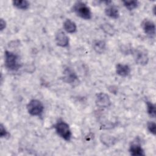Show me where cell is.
Returning <instances> with one entry per match:
<instances>
[{"label":"cell","instance_id":"ba28073f","mask_svg":"<svg viewBox=\"0 0 156 156\" xmlns=\"http://www.w3.org/2000/svg\"><path fill=\"white\" fill-rule=\"evenodd\" d=\"M141 26L145 34L148 37L152 38L155 36V26L152 21L149 19H144L141 22Z\"/></svg>","mask_w":156,"mask_h":156},{"label":"cell","instance_id":"7c38bea8","mask_svg":"<svg viewBox=\"0 0 156 156\" xmlns=\"http://www.w3.org/2000/svg\"><path fill=\"white\" fill-rule=\"evenodd\" d=\"M100 141L107 147H111L116 144L117 142V139L115 136L109 134L102 133L100 135Z\"/></svg>","mask_w":156,"mask_h":156},{"label":"cell","instance_id":"52a82bcc","mask_svg":"<svg viewBox=\"0 0 156 156\" xmlns=\"http://www.w3.org/2000/svg\"><path fill=\"white\" fill-rule=\"evenodd\" d=\"M96 105L99 108H108L111 105V101L108 95L105 93L100 92L96 96Z\"/></svg>","mask_w":156,"mask_h":156},{"label":"cell","instance_id":"cb8c5ba5","mask_svg":"<svg viewBox=\"0 0 156 156\" xmlns=\"http://www.w3.org/2000/svg\"><path fill=\"white\" fill-rule=\"evenodd\" d=\"M152 10H153V12H154V14L155 15V5H154V6Z\"/></svg>","mask_w":156,"mask_h":156},{"label":"cell","instance_id":"5b68a950","mask_svg":"<svg viewBox=\"0 0 156 156\" xmlns=\"http://www.w3.org/2000/svg\"><path fill=\"white\" fill-rule=\"evenodd\" d=\"M27 112L32 116H40L44 110L43 103L38 99H31L26 105Z\"/></svg>","mask_w":156,"mask_h":156},{"label":"cell","instance_id":"44dd1931","mask_svg":"<svg viewBox=\"0 0 156 156\" xmlns=\"http://www.w3.org/2000/svg\"><path fill=\"white\" fill-rule=\"evenodd\" d=\"M0 129H1V130H0V136H1V138H9L10 136L9 132L7 130L5 126L2 124H1Z\"/></svg>","mask_w":156,"mask_h":156},{"label":"cell","instance_id":"7402d4cb","mask_svg":"<svg viewBox=\"0 0 156 156\" xmlns=\"http://www.w3.org/2000/svg\"><path fill=\"white\" fill-rule=\"evenodd\" d=\"M109 91L113 94H117V92H118V87H116V86H114V85H111L108 88Z\"/></svg>","mask_w":156,"mask_h":156},{"label":"cell","instance_id":"ffe728a7","mask_svg":"<svg viewBox=\"0 0 156 156\" xmlns=\"http://www.w3.org/2000/svg\"><path fill=\"white\" fill-rule=\"evenodd\" d=\"M147 128L149 132L152 133L154 135H155L156 132H155V129H156V124L155 122L154 121H149L147 124Z\"/></svg>","mask_w":156,"mask_h":156},{"label":"cell","instance_id":"9c48e42d","mask_svg":"<svg viewBox=\"0 0 156 156\" xmlns=\"http://www.w3.org/2000/svg\"><path fill=\"white\" fill-rule=\"evenodd\" d=\"M55 41L57 46L66 48L69 45V37L63 30H58L55 35Z\"/></svg>","mask_w":156,"mask_h":156},{"label":"cell","instance_id":"ac0fdd59","mask_svg":"<svg viewBox=\"0 0 156 156\" xmlns=\"http://www.w3.org/2000/svg\"><path fill=\"white\" fill-rule=\"evenodd\" d=\"M146 107H147V112L148 115L151 118H155V106L149 101H146Z\"/></svg>","mask_w":156,"mask_h":156},{"label":"cell","instance_id":"9a60e30c","mask_svg":"<svg viewBox=\"0 0 156 156\" xmlns=\"http://www.w3.org/2000/svg\"><path fill=\"white\" fill-rule=\"evenodd\" d=\"M105 15L113 19H118L119 17V12L118 9L113 5L108 6L105 9Z\"/></svg>","mask_w":156,"mask_h":156},{"label":"cell","instance_id":"7a4b0ae2","mask_svg":"<svg viewBox=\"0 0 156 156\" xmlns=\"http://www.w3.org/2000/svg\"><path fill=\"white\" fill-rule=\"evenodd\" d=\"M57 134L66 141H69L72 137V133L69 126L62 119H58L54 125Z\"/></svg>","mask_w":156,"mask_h":156},{"label":"cell","instance_id":"2e32d148","mask_svg":"<svg viewBox=\"0 0 156 156\" xmlns=\"http://www.w3.org/2000/svg\"><path fill=\"white\" fill-rule=\"evenodd\" d=\"M101 29L107 35L110 36H113L116 34L115 28L108 23H104L101 25Z\"/></svg>","mask_w":156,"mask_h":156},{"label":"cell","instance_id":"8fae6325","mask_svg":"<svg viewBox=\"0 0 156 156\" xmlns=\"http://www.w3.org/2000/svg\"><path fill=\"white\" fill-rule=\"evenodd\" d=\"M130 67L127 64L118 63L116 65V73L121 77H127L130 73Z\"/></svg>","mask_w":156,"mask_h":156},{"label":"cell","instance_id":"e0dca14e","mask_svg":"<svg viewBox=\"0 0 156 156\" xmlns=\"http://www.w3.org/2000/svg\"><path fill=\"white\" fill-rule=\"evenodd\" d=\"M14 7L20 10H27L30 6V3L26 0H15L12 1Z\"/></svg>","mask_w":156,"mask_h":156},{"label":"cell","instance_id":"5bb4252c","mask_svg":"<svg viewBox=\"0 0 156 156\" xmlns=\"http://www.w3.org/2000/svg\"><path fill=\"white\" fill-rule=\"evenodd\" d=\"M63 27L65 31L69 34L75 33L77 30V26L76 23L70 19H66L63 22Z\"/></svg>","mask_w":156,"mask_h":156},{"label":"cell","instance_id":"4fadbf2b","mask_svg":"<svg viewBox=\"0 0 156 156\" xmlns=\"http://www.w3.org/2000/svg\"><path fill=\"white\" fill-rule=\"evenodd\" d=\"M92 46L94 51L99 54L104 53L106 49L105 42L101 40H94L92 43Z\"/></svg>","mask_w":156,"mask_h":156},{"label":"cell","instance_id":"30bf717a","mask_svg":"<svg viewBox=\"0 0 156 156\" xmlns=\"http://www.w3.org/2000/svg\"><path fill=\"white\" fill-rule=\"evenodd\" d=\"M129 152H130L131 155L133 156H141L145 155V153L144 149L141 147V144L139 143L138 141L133 142L129 146Z\"/></svg>","mask_w":156,"mask_h":156},{"label":"cell","instance_id":"277c9868","mask_svg":"<svg viewBox=\"0 0 156 156\" xmlns=\"http://www.w3.org/2000/svg\"><path fill=\"white\" fill-rule=\"evenodd\" d=\"M132 54H133L134 60L136 64L144 66L148 63L149 56L148 52L144 46H139L133 49Z\"/></svg>","mask_w":156,"mask_h":156},{"label":"cell","instance_id":"603a6c76","mask_svg":"<svg viewBox=\"0 0 156 156\" xmlns=\"http://www.w3.org/2000/svg\"><path fill=\"white\" fill-rule=\"evenodd\" d=\"M6 27V22L4 19L1 18L0 20V30L1 31H2Z\"/></svg>","mask_w":156,"mask_h":156},{"label":"cell","instance_id":"6da1fadb","mask_svg":"<svg viewBox=\"0 0 156 156\" xmlns=\"http://www.w3.org/2000/svg\"><path fill=\"white\" fill-rule=\"evenodd\" d=\"M4 65L5 68L10 71H16L22 66L19 55L7 50L4 52Z\"/></svg>","mask_w":156,"mask_h":156},{"label":"cell","instance_id":"d6986e66","mask_svg":"<svg viewBox=\"0 0 156 156\" xmlns=\"http://www.w3.org/2000/svg\"><path fill=\"white\" fill-rule=\"evenodd\" d=\"M124 6L129 10H132L138 6V1H122Z\"/></svg>","mask_w":156,"mask_h":156},{"label":"cell","instance_id":"8992f818","mask_svg":"<svg viewBox=\"0 0 156 156\" xmlns=\"http://www.w3.org/2000/svg\"><path fill=\"white\" fill-rule=\"evenodd\" d=\"M63 74V80L73 87L77 85L80 82L77 73L69 66H67L64 69Z\"/></svg>","mask_w":156,"mask_h":156},{"label":"cell","instance_id":"3957f363","mask_svg":"<svg viewBox=\"0 0 156 156\" xmlns=\"http://www.w3.org/2000/svg\"><path fill=\"white\" fill-rule=\"evenodd\" d=\"M72 10L82 19L88 20L92 18V13L90 8L82 1L76 2L73 5Z\"/></svg>","mask_w":156,"mask_h":156}]
</instances>
